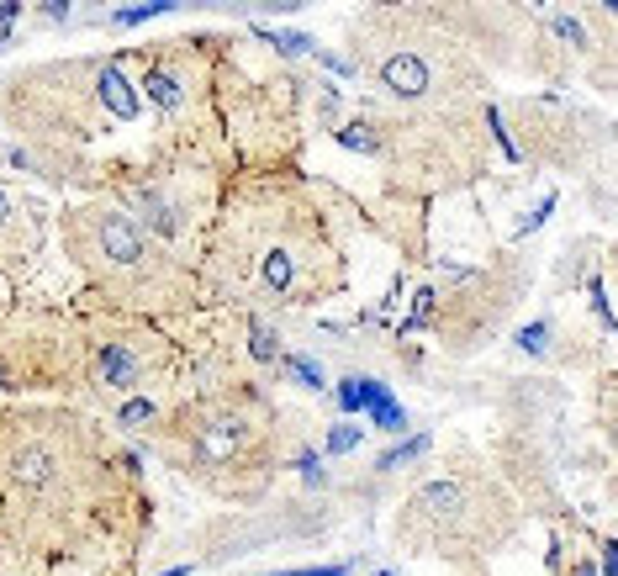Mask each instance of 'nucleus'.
I'll list each match as a JSON object with an SVG mask.
<instances>
[{
    "instance_id": "1",
    "label": "nucleus",
    "mask_w": 618,
    "mask_h": 576,
    "mask_svg": "<svg viewBox=\"0 0 618 576\" xmlns=\"http://www.w3.org/2000/svg\"><path fill=\"white\" fill-rule=\"evenodd\" d=\"M164 455L217 497H254L275 471V418L259 392L243 402H191L164 423Z\"/></svg>"
},
{
    "instance_id": "2",
    "label": "nucleus",
    "mask_w": 618,
    "mask_h": 576,
    "mask_svg": "<svg viewBox=\"0 0 618 576\" xmlns=\"http://www.w3.org/2000/svg\"><path fill=\"white\" fill-rule=\"evenodd\" d=\"M64 238L69 254L85 265V275L96 286H106L117 302H170L180 296V265L164 244L143 233V222L127 207H111V201H85L64 217Z\"/></svg>"
},
{
    "instance_id": "3",
    "label": "nucleus",
    "mask_w": 618,
    "mask_h": 576,
    "mask_svg": "<svg viewBox=\"0 0 618 576\" xmlns=\"http://www.w3.org/2000/svg\"><path fill=\"white\" fill-rule=\"evenodd\" d=\"M217 270H228L238 286L259 291L265 302H307L328 281V244L317 222L286 207V217L249 212L233 228H222Z\"/></svg>"
},
{
    "instance_id": "4",
    "label": "nucleus",
    "mask_w": 618,
    "mask_h": 576,
    "mask_svg": "<svg viewBox=\"0 0 618 576\" xmlns=\"http://www.w3.org/2000/svg\"><path fill=\"white\" fill-rule=\"evenodd\" d=\"M513 508L497 487H481L476 476H439L418 487L397 513V540L407 550H439V555H481L497 540H508Z\"/></svg>"
},
{
    "instance_id": "5",
    "label": "nucleus",
    "mask_w": 618,
    "mask_h": 576,
    "mask_svg": "<svg viewBox=\"0 0 618 576\" xmlns=\"http://www.w3.org/2000/svg\"><path fill=\"white\" fill-rule=\"evenodd\" d=\"M460 53H449L428 32H381L370 43V74L391 101L428 106V101H455V74Z\"/></svg>"
},
{
    "instance_id": "6",
    "label": "nucleus",
    "mask_w": 618,
    "mask_h": 576,
    "mask_svg": "<svg viewBox=\"0 0 618 576\" xmlns=\"http://www.w3.org/2000/svg\"><path fill=\"white\" fill-rule=\"evenodd\" d=\"M513 117H518V138L529 143V154H534V159H550V164H582V159L571 154V143H582V154H587V138H582L587 117H576L571 106H560V101H518V106H513Z\"/></svg>"
},
{
    "instance_id": "7",
    "label": "nucleus",
    "mask_w": 618,
    "mask_h": 576,
    "mask_svg": "<svg viewBox=\"0 0 618 576\" xmlns=\"http://www.w3.org/2000/svg\"><path fill=\"white\" fill-rule=\"evenodd\" d=\"M159 360H164V344L154 339V333L127 328V333L106 339L96 355H90V376H96V386H106V392H127V386H138Z\"/></svg>"
},
{
    "instance_id": "8",
    "label": "nucleus",
    "mask_w": 618,
    "mask_h": 576,
    "mask_svg": "<svg viewBox=\"0 0 618 576\" xmlns=\"http://www.w3.org/2000/svg\"><path fill=\"white\" fill-rule=\"evenodd\" d=\"M148 101H154L159 117H180L185 106L196 101V80H191V64L175 59V48L170 53H148Z\"/></svg>"
},
{
    "instance_id": "9",
    "label": "nucleus",
    "mask_w": 618,
    "mask_h": 576,
    "mask_svg": "<svg viewBox=\"0 0 618 576\" xmlns=\"http://www.w3.org/2000/svg\"><path fill=\"white\" fill-rule=\"evenodd\" d=\"M96 106L111 111L117 122L138 117V96H133V85H127V74H122L117 64H111V59H101V69H96Z\"/></svg>"
},
{
    "instance_id": "10",
    "label": "nucleus",
    "mask_w": 618,
    "mask_h": 576,
    "mask_svg": "<svg viewBox=\"0 0 618 576\" xmlns=\"http://www.w3.org/2000/svg\"><path fill=\"white\" fill-rule=\"evenodd\" d=\"M339 143L354 148V154H376V148H381V127L376 122H344L339 127Z\"/></svg>"
},
{
    "instance_id": "11",
    "label": "nucleus",
    "mask_w": 618,
    "mask_h": 576,
    "mask_svg": "<svg viewBox=\"0 0 618 576\" xmlns=\"http://www.w3.org/2000/svg\"><path fill=\"white\" fill-rule=\"evenodd\" d=\"M148 418H159V402H154V397H133V402L117 407V423H122V429H138V423H148Z\"/></svg>"
},
{
    "instance_id": "12",
    "label": "nucleus",
    "mask_w": 618,
    "mask_h": 576,
    "mask_svg": "<svg viewBox=\"0 0 618 576\" xmlns=\"http://www.w3.org/2000/svg\"><path fill=\"white\" fill-rule=\"evenodd\" d=\"M249 333H254V360H280L286 355V344L275 339V328H265L259 318H249Z\"/></svg>"
},
{
    "instance_id": "13",
    "label": "nucleus",
    "mask_w": 618,
    "mask_h": 576,
    "mask_svg": "<svg viewBox=\"0 0 618 576\" xmlns=\"http://www.w3.org/2000/svg\"><path fill=\"white\" fill-rule=\"evenodd\" d=\"M550 328H555L550 318H545V323H529V328L518 333V349H523V355H534V360H539V355H545V349H550Z\"/></svg>"
},
{
    "instance_id": "14",
    "label": "nucleus",
    "mask_w": 618,
    "mask_h": 576,
    "mask_svg": "<svg viewBox=\"0 0 618 576\" xmlns=\"http://www.w3.org/2000/svg\"><path fill=\"white\" fill-rule=\"evenodd\" d=\"M339 407H344V413L365 407V376H344V381H339Z\"/></svg>"
},
{
    "instance_id": "15",
    "label": "nucleus",
    "mask_w": 618,
    "mask_h": 576,
    "mask_svg": "<svg viewBox=\"0 0 618 576\" xmlns=\"http://www.w3.org/2000/svg\"><path fill=\"white\" fill-rule=\"evenodd\" d=\"M354 444H360V429H354V423H339V429H328V455H349Z\"/></svg>"
},
{
    "instance_id": "16",
    "label": "nucleus",
    "mask_w": 618,
    "mask_h": 576,
    "mask_svg": "<svg viewBox=\"0 0 618 576\" xmlns=\"http://www.w3.org/2000/svg\"><path fill=\"white\" fill-rule=\"evenodd\" d=\"M428 450V439H407L402 450H391V455H381V471H397V466H407L412 455H423Z\"/></svg>"
},
{
    "instance_id": "17",
    "label": "nucleus",
    "mask_w": 618,
    "mask_h": 576,
    "mask_svg": "<svg viewBox=\"0 0 618 576\" xmlns=\"http://www.w3.org/2000/svg\"><path fill=\"white\" fill-rule=\"evenodd\" d=\"M270 43L280 53H312V37H302V32H270Z\"/></svg>"
},
{
    "instance_id": "18",
    "label": "nucleus",
    "mask_w": 618,
    "mask_h": 576,
    "mask_svg": "<svg viewBox=\"0 0 618 576\" xmlns=\"http://www.w3.org/2000/svg\"><path fill=\"white\" fill-rule=\"evenodd\" d=\"M164 6H127V11H111L122 27H138V22H148V16H159Z\"/></svg>"
},
{
    "instance_id": "19",
    "label": "nucleus",
    "mask_w": 618,
    "mask_h": 576,
    "mask_svg": "<svg viewBox=\"0 0 618 576\" xmlns=\"http://www.w3.org/2000/svg\"><path fill=\"white\" fill-rule=\"evenodd\" d=\"M275 576H349V566H317V571H275Z\"/></svg>"
},
{
    "instance_id": "20",
    "label": "nucleus",
    "mask_w": 618,
    "mask_h": 576,
    "mask_svg": "<svg viewBox=\"0 0 618 576\" xmlns=\"http://www.w3.org/2000/svg\"><path fill=\"white\" fill-rule=\"evenodd\" d=\"M603 576H618V550L603 545Z\"/></svg>"
},
{
    "instance_id": "21",
    "label": "nucleus",
    "mask_w": 618,
    "mask_h": 576,
    "mask_svg": "<svg viewBox=\"0 0 618 576\" xmlns=\"http://www.w3.org/2000/svg\"><path fill=\"white\" fill-rule=\"evenodd\" d=\"M11 16H22V6H0V27H11Z\"/></svg>"
},
{
    "instance_id": "22",
    "label": "nucleus",
    "mask_w": 618,
    "mask_h": 576,
    "mask_svg": "<svg viewBox=\"0 0 618 576\" xmlns=\"http://www.w3.org/2000/svg\"><path fill=\"white\" fill-rule=\"evenodd\" d=\"M381 576H391V571H381Z\"/></svg>"
}]
</instances>
